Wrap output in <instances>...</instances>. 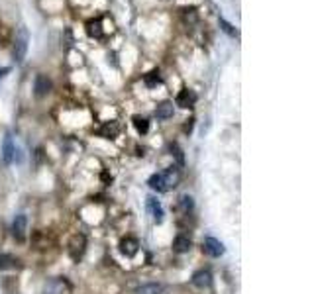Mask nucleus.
<instances>
[{"label":"nucleus","instance_id":"nucleus-1","mask_svg":"<svg viewBox=\"0 0 314 294\" xmlns=\"http://www.w3.org/2000/svg\"><path fill=\"white\" fill-rule=\"evenodd\" d=\"M179 180H181V171L177 167H167L161 173L151 175L149 180H147V184L155 192H167V190L175 188L179 184Z\"/></svg>","mask_w":314,"mask_h":294},{"label":"nucleus","instance_id":"nucleus-2","mask_svg":"<svg viewBox=\"0 0 314 294\" xmlns=\"http://www.w3.org/2000/svg\"><path fill=\"white\" fill-rule=\"evenodd\" d=\"M28 43H30V33L26 28H20L14 39V49H12V57L16 63H22L26 53H28Z\"/></svg>","mask_w":314,"mask_h":294},{"label":"nucleus","instance_id":"nucleus-3","mask_svg":"<svg viewBox=\"0 0 314 294\" xmlns=\"http://www.w3.org/2000/svg\"><path fill=\"white\" fill-rule=\"evenodd\" d=\"M145 208H147V212L151 214V218H153L155 224H163V220H165V210H163L161 202L157 200L155 196H147V198H145Z\"/></svg>","mask_w":314,"mask_h":294},{"label":"nucleus","instance_id":"nucleus-4","mask_svg":"<svg viewBox=\"0 0 314 294\" xmlns=\"http://www.w3.org/2000/svg\"><path fill=\"white\" fill-rule=\"evenodd\" d=\"M204 251L210 255V257H222L226 247H224V243L216 237H206L204 239Z\"/></svg>","mask_w":314,"mask_h":294},{"label":"nucleus","instance_id":"nucleus-5","mask_svg":"<svg viewBox=\"0 0 314 294\" xmlns=\"http://www.w3.org/2000/svg\"><path fill=\"white\" fill-rule=\"evenodd\" d=\"M175 104L179 108H192L196 104V92L191 88H183L175 98Z\"/></svg>","mask_w":314,"mask_h":294},{"label":"nucleus","instance_id":"nucleus-6","mask_svg":"<svg viewBox=\"0 0 314 294\" xmlns=\"http://www.w3.org/2000/svg\"><path fill=\"white\" fill-rule=\"evenodd\" d=\"M2 161L6 165H12L16 161V145H14V139L10 133L4 137V143H2Z\"/></svg>","mask_w":314,"mask_h":294},{"label":"nucleus","instance_id":"nucleus-7","mask_svg":"<svg viewBox=\"0 0 314 294\" xmlns=\"http://www.w3.org/2000/svg\"><path fill=\"white\" fill-rule=\"evenodd\" d=\"M26 231H28V218L24 214H18L14 218V222H12V233H14V237L18 241H24Z\"/></svg>","mask_w":314,"mask_h":294},{"label":"nucleus","instance_id":"nucleus-8","mask_svg":"<svg viewBox=\"0 0 314 294\" xmlns=\"http://www.w3.org/2000/svg\"><path fill=\"white\" fill-rule=\"evenodd\" d=\"M34 92H35V96H39V98L47 96V94L51 92V81H49L45 75H37L35 81H34Z\"/></svg>","mask_w":314,"mask_h":294},{"label":"nucleus","instance_id":"nucleus-9","mask_svg":"<svg viewBox=\"0 0 314 294\" xmlns=\"http://www.w3.org/2000/svg\"><path fill=\"white\" fill-rule=\"evenodd\" d=\"M138 249H140V243L136 237H124L120 241V253L126 257H134L138 253Z\"/></svg>","mask_w":314,"mask_h":294},{"label":"nucleus","instance_id":"nucleus-10","mask_svg":"<svg viewBox=\"0 0 314 294\" xmlns=\"http://www.w3.org/2000/svg\"><path fill=\"white\" fill-rule=\"evenodd\" d=\"M192 284L198 288H208L212 284V273L210 271H196L192 275Z\"/></svg>","mask_w":314,"mask_h":294},{"label":"nucleus","instance_id":"nucleus-11","mask_svg":"<svg viewBox=\"0 0 314 294\" xmlns=\"http://www.w3.org/2000/svg\"><path fill=\"white\" fill-rule=\"evenodd\" d=\"M118 131H120L118 122H106L102 128H98V130H96V133H98V135L106 137V139H114V137L118 135Z\"/></svg>","mask_w":314,"mask_h":294},{"label":"nucleus","instance_id":"nucleus-12","mask_svg":"<svg viewBox=\"0 0 314 294\" xmlns=\"http://www.w3.org/2000/svg\"><path fill=\"white\" fill-rule=\"evenodd\" d=\"M173 114H175V106H173V102H167V100L161 102L155 110V116L159 120H169V118H173Z\"/></svg>","mask_w":314,"mask_h":294},{"label":"nucleus","instance_id":"nucleus-13","mask_svg":"<svg viewBox=\"0 0 314 294\" xmlns=\"http://www.w3.org/2000/svg\"><path fill=\"white\" fill-rule=\"evenodd\" d=\"M85 235H75L73 237V241H71V245H69V251H71V255H73V259H77V257H81L83 255V251H85Z\"/></svg>","mask_w":314,"mask_h":294},{"label":"nucleus","instance_id":"nucleus-14","mask_svg":"<svg viewBox=\"0 0 314 294\" xmlns=\"http://www.w3.org/2000/svg\"><path fill=\"white\" fill-rule=\"evenodd\" d=\"M87 33L90 37H102L104 30H102V18H94L87 22Z\"/></svg>","mask_w":314,"mask_h":294},{"label":"nucleus","instance_id":"nucleus-15","mask_svg":"<svg viewBox=\"0 0 314 294\" xmlns=\"http://www.w3.org/2000/svg\"><path fill=\"white\" fill-rule=\"evenodd\" d=\"M191 247H192V243H191V239H189L187 235H177V237H175V241H173V249H175L177 253H187V251H191Z\"/></svg>","mask_w":314,"mask_h":294},{"label":"nucleus","instance_id":"nucleus-16","mask_svg":"<svg viewBox=\"0 0 314 294\" xmlns=\"http://www.w3.org/2000/svg\"><path fill=\"white\" fill-rule=\"evenodd\" d=\"M18 267V259L14 255L2 253L0 255V271H8V269H16Z\"/></svg>","mask_w":314,"mask_h":294},{"label":"nucleus","instance_id":"nucleus-17","mask_svg":"<svg viewBox=\"0 0 314 294\" xmlns=\"http://www.w3.org/2000/svg\"><path fill=\"white\" fill-rule=\"evenodd\" d=\"M143 82H145V86H149V88L157 86V84L161 82V75H159V71H157V69H151V71L143 77Z\"/></svg>","mask_w":314,"mask_h":294},{"label":"nucleus","instance_id":"nucleus-18","mask_svg":"<svg viewBox=\"0 0 314 294\" xmlns=\"http://www.w3.org/2000/svg\"><path fill=\"white\" fill-rule=\"evenodd\" d=\"M163 292V286L157 284V282H151V284H143L136 290V294H161Z\"/></svg>","mask_w":314,"mask_h":294},{"label":"nucleus","instance_id":"nucleus-19","mask_svg":"<svg viewBox=\"0 0 314 294\" xmlns=\"http://www.w3.org/2000/svg\"><path fill=\"white\" fill-rule=\"evenodd\" d=\"M132 122H134V128H136L140 133H147V131H149V122H147L145 118H141V116H134V118H132Z\"/></svg>","mask_w":314,"mask_h":294},{"label":"nucleus","instance_id":"nucleus-20","mask_svg":"<svg viewBox=\"0 0 314 294\" xmlns=\"http://www.w3.org/2000/svg\"><path fill=\"white\" fill-rule=\"evenodd\" d=\"M192 208H194V200H192V196H189V194L181 196V210H183L185 214H189V212H192Z\"/></svg>","mask_w":314,"mask_h":294},{"label":"nucleus","instance_id":"nucleus-21","mask_svg":"<svg viewBox=\"0 0 314 294\" xmlns=\"http://www.w3.org/2000/svg\"><path fill=\"white\" fill-rule=\"evenodd\" d=\"M218 22H220V28H222V30H224L228 35H232V37H236V35H238V30H236V28H234L230 22H226L224 18H220Z\"/></svg>","mask_w":314,"mask_h":294},{"label":"nucleus","instance_id":"nucleus-22","mask_svg":"<svg viewBox=\"0 0 314 294\" xmlns=\"http://www.w3.org/2000/svg\"><path fill=\"white\" fill-rule=\"evenodd\" d=\"M171 153H175V157H177V161H179V165H183V163H185V157H183V151H181V147H179L177 143H171Z\"/></svg>","mask_w":314,"mask_h":294},{"label":"nucleus","instance_id":"nucleus-23","mask_svg":"<svg viewBox=\"0 0 314 294\" xmlns=\"http://www.w3.org/2000/svg\"><path fill=\"white\" fill-rule=\"evenodd\" d=\"M192 124H194V120H192V118H191V120H187V124H185V131H187V133H191V131H192Z\"/></svg>","mask_w":314,"mask_h":294},{"label":"nucleus","instance_id":"nucleus-24","mask_svg":"<svg viewBox=\"0 0 314 294\" xmlns=\"http://www.w3.org/2000/svg\"><path fill=\"white\" fill-rule=\"evenodd\" d=\"M8 71H10V69H8V67H4V69H0V77H4V75H6V73H8Z\"/></svg>","mask_w":314,"mask_h":294}]
</instances>
